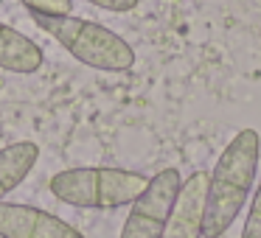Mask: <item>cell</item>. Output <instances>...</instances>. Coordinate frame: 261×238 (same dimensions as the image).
I'll use <instances>...</instances> for the list:
<instances>
[{"instance_id":"cell-2","label":"cell","mask_w":261,"mask_h":238,"mask_svg":"<svg viewBox=\"0 0 261 238\" xmlns=\"http://www.w3.org/2000/svg\"><path fill=\"white\" fill-rule=\"evenodd\" d=\"M31 20L87 68L121 73V70H129L135 65L132 45L101 23L73 17V14H40V12H31Z\"/></svg>"},{"instance_id":"cell-7","label":"cell","mask_w":261,"mask_h":238,"mask_svg":"<svg viewBox=\"0 0 261 238\" xmlns=\"http://www.w3.org/2000/svg\"><path fill=\"white\" fill-rule=\"evenodd\" d=\"M42 62H45V53L34 40H29L12 25L0 23V68L9 70V73L29 76L37 73Z\"/></svg>"},{"instance_id":"cell-11","label":"cell","mask_w":261,"mask_h":238,"mask_svg":"<svg viewBox=\"0 0 261 238\" xmlns=\"http://www.w3.org/2000/svg\"><path fill=\"white\" fill-rule=\"evenodd\" d=\"M87 3H93V6L104 9V12L126 14V12H132V9H138V3H141V0H87Z\"/></svg>"},{"instance_id":"cell-12","label":"cell","mask_w":261,"mask_h":238,"mask_svg":"<svg viewBox=\"0 0 261 238\" xmlns=\"http://www.w3.org/2000/svg\"><path fill=\"white\" fill-rule=\"evenodd\" d=\"M0 3H3V0H0Z\"/></svg>"},{"instance_id":"cell-5","label":"cell","mask_w":261,"mask_h":238,"mask_svg":"<svg viewBox=\"0 0 261 238\" xmlns=\"http://www.w3.org/2000/svg\"><path fill=\"white\" fill-rule=\"evenodd\" d=\"M0 238H85L73 224L17 202H0Z\"/></svg>"},{"instance_id":"cell-1","label":"cell","mask_w":261,"mask_h":238,"mask_svg":"<svg viewBox=\"0 0 261 238\" xmlns=\"http://www.w3.org/2000/svg\"><path fill=\"white\" fill-rule=\"evenodd\" d=\"M261 160V135L255 129H242L225 152L219 154L208 180L202 238H219L230 230L239 210L247 202Z\"/></svg>"},{"instance_id":"cell-9","label":"cell","mask_w":261,"mask_h":238,"mask_svg":"<svg viewBox=\"0 0 261 238\" xmlns=\"http://www.w3.org/2000/svg\"><path fill=\"white\" fill-rule=\"evenodd\" d=\"M29 12L40 14H70L73 12V0H20Z\"/></svg>"},{"instance_id":"cell-6","label":"cell","mask_w":261,"mask_h":238,"mask_svg":"<svg viewBox=\"0 0 261 238\" xmlns=\"http://www.w3.org/2000/svg\"><path fill=\"white\" fill-rule=\"evenodd\" d=\"M208 180L211 174L194 171L177 191V199L171 204L169 221L163 227L160 238H202L205 221V202H208Z\"/></svg>"},{"instance_id":"cell-4","label":"cell","mask_w":261,"mask_h":238,"mask_svg":"<svg viewBox=\"0 0 261 238\" xmlns=\"http://www.w3.org/2000/svg\"><path fill=\"white\" fill-rule=\"evenodd\" d=\"M182 180L177 168H163L149 180L143 193L132 202L129 216L124 221L121 238H160L169 221L171 204L177 199Z\"/></svg>"},{"instance_id":"cell-8","label":"cell","mask_w":261,"mask_h":238,"mask_svg":"<svg viewBox=\"0 0 261 238\" xmlns=\"http://www.w3.org/2000/svg\"><path fill=\"white\" fill-rule=\"evenodd\" d=\"M37 160H40V146L34 140H20L0 148V202L34 171Z\"/></svg>"},{"instance_id":"cell-10","label":"cell","mask_w":261,"mask_h":238,"mask_svg":"<svg viewBox=\"0 0 261 238\" xmlns=\"http://www.w3.org/2000/svg\"><path fill=\"white\" fill-rule=\"evenodd\" d=\"M242 238H261V185L255 188V196H253V204H250L247 221H244Z\"/></svg>"},{"instance_id":"cell-3","label":"cell","mask_w":261,"mask_h":238,"mask_svg":"<svg viewBox=\"0 0 261 238\" xmlns=\"http://www.w3.org/2000/svg\"><path fill=\"white\" fill-rule=\"evenodd\" d=\"M146 185L149 176L126 168H107V165L65 168L48 180V191L59 202L82 210H115L132 204Z\"/></svg>"}]
</instances>
